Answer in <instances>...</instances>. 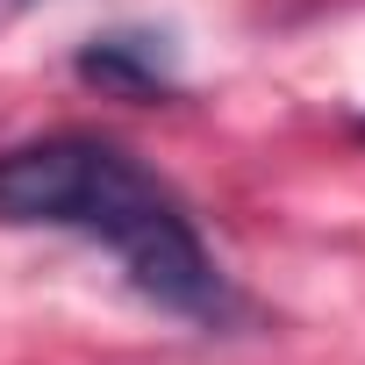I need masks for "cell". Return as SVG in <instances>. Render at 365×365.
I'll return each instance as SVG.
<instances>
[{"label": "cell", "instance_id": "cell-1", "mask_svg": "<svg viewBox=\"0 0 365 365\" xmlns=\"http://www.w3.org/2000/svg\"><path fill=\"white\" fill-rule=\"evenodd\" d=\"M93 237H108V244L122 251L129 279H136L158 308H179V315H215V308H222L215 258L201 251L194 222L179 215V208L150 187V179H143V172H136V187H122V194L101 208Z\"/></svg>", "mask_w": 365, "mask_h": 365}, {"label": "cell", "instance_id": "cell-2", "mask_svg": "<svg viewBox=\"0 0 365 365\" xmlns=\"http://www.w3.org/2000/svg\"><path fill=\"white\" fill-rule=\"evenodd\" d=\"M129 158L93 136H51L0 158V222H65L86 230L93 208L122 187Z\"/></svg>", "mask_w": 365, "mask_h": 365}, {"label": "cell", "instance_id": "cell-3", "mask_svg": "<svg viewBox=\"0 0 365 365\" xmlns=\"http://www.w3.org/2000/svg\"><path fill=\"white\" fill-rule=\"evenodd\" d=\"M79 79L122 101H150L172 86V58L158 51V36H93L79 51Z\"/></svg>", "mask_w": 365, "mask_h": 365}, {"label": "cell", "instance_id": "cell-4", "mask_svg": "<svg viewBox=\"0 0 365 365\" xmlns=\"http://www.w3.org/2000/svg\"><path fill=\"white\" fill-rule=\"evenodd\" d=\"M358 136H365V122H358Z\"/></svg>", "mask_w": 365, "mask_h": 365}]
</instances>
